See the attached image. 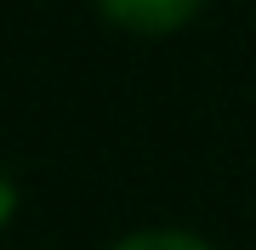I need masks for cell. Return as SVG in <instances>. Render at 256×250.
I'll return each mask as SVG.
<instances>
[{"mask_svg": "<svg viewBox=\"0 0 256 250\" xmlns=\"http://www.w3.org/2000/svg\"><path fill=\"white\" fill-rule=\"evenodd\" d=\"M97 6H102L108 23L131 28V34H171V28H182L205 0H97Z\"/></svg>", "mask_w": 256, "mask_h": 250, "instance_id": "obj_1", "label": "cell"}, {"mask_svg": "<svg viewBox=\"0 0 256 250\" xmlns=\"http://www.w3.org/2000/svg\"><path fill=\"white\" fill-rule=\"evenodd\" d=\"M114 250H210L205 239H194V233H176V228H154V233H131L126 245Z\"/></svg>", "mask_w": 256, "mask_h": 250, "instance_id": "obj_2", "label": "cell"}]
</instances>
